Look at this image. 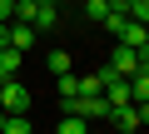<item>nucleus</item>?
Returning a JSON list of instances; mask_svg holds the SVG:
<instances>
[{"label": "nucleus", "instance_id": "nucleus-1", "mask_svg": "<svg viewBox=\"0 0 149 134\" xmlns=\"http://www.w3.org/2000/svg\"><path fill=\"white\" fill-rule=\"evenodd\" d=\"M104 70H109L114 80H129V75L149 70V60H144V55H134V50H124V45H114V55H109V65H104Z\"/></svg>", "mask_w": 149, "mask_h": 134}, {"label": "nucleus", "instance_id": "nucleus-2", "mask_svg": "<svg viewBox=\"0 0 149 134\" xmlns=\"http://www.w3.org/2000/svg\"><path fill=\"white\" fill-rule=\"evenodd\" d=\"M0 109L5 114H25L30 109V90L20 80H0Z\"/></svg>", "mask_w": 149, "mask_h": 134}, {"label": "nucleus", "instance_id": "nucleus-3", "mask_svg": "<svg viewBox=\"0 0 149 134\" xmlns=\"http://www.w3.org/2000/svg\"><path fill=\"white\" fill-rule=\"evenodd\" d=\"M35 45H40L35 25H15V20H10V30H5V50H20V55H25V50H35Z\"/></svg>", "mask_w": 149, "mask_h": 134}, {"label": "nucleus", "instance_id": "nucleus-4", "mask_svg": "<svg viewBox=\"0 0 149 134\" xmlns=\"http://www.w3.org/2000/svg\"><path fill=\"white\" fill-rule=\"evenodd\" d=\"M119 45H124V50H134V55H144V60H149V25H134V20H129V25H124V30H119Z\"/></svg>", "mask_w": 149, "mask_h": 134}, {"label": "nucleus", "instance_id": "nucleus-5", "mask_svg": "<svg viewBox=\"0 0 149 134\" xmlns=\"http://www.w3.org/2000/svg\"><path fill=\"white\" fill-rule=\"evenodd\" d=\"M109 119H114L119 129H144V124H149V104H124V109H114Z\"/></svg>", "mask_w": 149, "mask_h": 134}, {"label": "nucleus", "instance_id": "nucleus-6", "mask_svg": "<svg viewBox=\"0 0 149 134\" xmlns=\"http://www.w3.org/2000/svg\"><path fill=\"white\" fill-rule=\"evenodd\" d=\"M45 65H50V75H55V80H60V75H74L70 50H50V55H45Z\"/></svg>", "mask_w": 149, "mask_h": 134}, {"label": "nucleus", "instance_id": "nucleus-7", "mask_svg": "<svg viewBox=\"0 0 149 134\" xmlns=\"http://www.w3.org/2000/svg\"><path fill=\"white\" fill-rule=\"evenodd\" d=\"M20 75V50H0V80H15Z\"/></svg>", "mask_w": 149, "mask_h": 134}, {"label": "nucleus", "instance_id": "nucleus-8", "mask_svg": "<svg viewBox=\"0 0 149 134\" xmlns=\"http://www.w3.org/2000/svg\"><path fill=\"white\" fill-rule=\"evenodd\" d=\"M55 129H60V134H90V124H85V119H74V114H60Z\"/></svg>", "mask_w": 149, "mask_h": 134}, {"label": "nucleus", "instance_id": "nucleus-9", "mask_svg": "<svg viewBox=\"0 0 149 134\" xmlns=\"http://www.w3.org/2000/svg\"><path fill=\"white\" fill-rule=\"evenodd\" d=\"M0 134H35V129H30L25 114H5V129H0Z\"/></svg>", "mask_w": 149, "mask_h": 134}, {"label": "nucleus", "instance_id": "nucleus-10", "mask_svg": "<svg viewBox=\"0 0 149 134\" xmlns=\"http://www.w3.org/2000/svg\"><path fill=\"white\" fill-rule=\"evenodd\" d=\"M134 25H149V0H129V10H124Z\"/></svg>", "mask_w": 149, "mask_h": 134}, {"label": "nucleus", "instance_id": "nucleus-11", "mask_svg": "<svg viewBox=\"0 0 149 134\" xmlns=\"http://www.w3.org/2000/svg\"><path fill=\"white\" fill-rule=\"evenodd\" d=\"M100 25H104V30H109V35H119V30H124V25H129V15H124V10H109V15H104V20H100Z\"/></svg>", "mask_w": 149, "mask_h": 134}, {"label": "nucleus", "instance_id": "nucleus-12", "mask_svg": "<svg viewBox=\"0 0 149 134\" xmlns=\"http://www.w3.org/2000/svg\"><path fill=\"white\" fill-rule=\"evenodd\" d=\"M85 15H90V20H95V25H100V20H104V15H109V5H104V0H85Z\"/></svg>", "mask_w": 149, "mask_h": 134}, {"label": "nucleus", "instance_id": "nucleus-13", "mask_svg": "<svg viewBox=\"0 0 149 134\" xmlns=\"http://www.w3.org/2000/svg\"><path fill=\"white\" fill-rule=\"evenodd\" d=\"M15 20V0H0V25H10Z\"/></svg>", "mask_w": 149, "mask_h": 134}, {"label": "nucleus", "instance_id": "nucleus-14", "mask_svg": "<svg viewBox=\"0 0 149 134\" xmlns=\"http://www.w3.org/2000/svg\"><path fill=\"white\" fill-rule=\"evenodd\" d=\"M5 30H10V25H0V50H5Z\"/></svg>", "mask_w": 149, "mask_h": 134}, {"label": "nucleus", "instance_id": "nucleus-15", "mask_svg": "<svg viewBox=\"0 0 149 134\" xmlns=\"http://www.w3.org/2000/svg\"><path fill=\"white\" fill-rule=\"evenodd\" d=\"M119 134H144V129H119Z\"/></svg>", "mask_w": 149, "mask_h": 134}, {"label": "nucleus", "instance_id": "nucleus-16", "mask_svg": "<svg viewBox=\"0 0 149 134\" xmlns=\"http://www.w3.org/2000/svg\"><path fill=\"white\" fill-rule=\"evenodd\" d=\"M0 129H5V109H0Z\"/></svg>", "mask_w": 149, "mask_h": 134}]
</instances>
